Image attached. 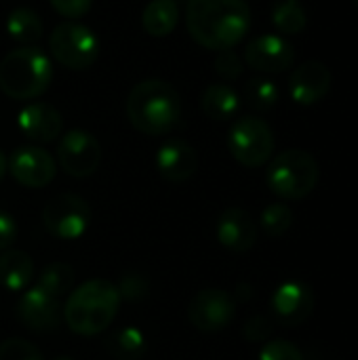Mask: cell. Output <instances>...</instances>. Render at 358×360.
<instances>
[{
	"instance_id": "cell-29",
	"label": "cell",
	"mask_w": 358,
	"mask_h": 360,
	"mask_svg": "<svg viewBox=\"0 0 358 360\" xmlns=\"http://www.w3.org/2000/svg\"><path fill=\"white\" fill-rule=\"evenodd\" d=\"M0 360H42V354L30 342L13 338L0 344Z\"/></svg>"
},
{
	"instance_id": "cell-27",
	"label": "cell",
	"mask_w": 358,
	"mask_h": 360,
	"mask_svg": "<svg viewBox=\"0 0 358 360\" xmlns=\"http://www.w3.org/2000/svg\"><path fill=\"white\" fill-rule=\"evenodd\" d=\"M293 224V211L283 205V202H274V205H268L264 211H262V217H260V226L262 230L268 234V236H283L289 232Z\"/></svg>"
},
{
	"instance_id": "cell-10",
	"label": "cell",
	"mask_w": 358,
	"mask_h": 360,
	"mask_svg": "<svg viewBox=\"0 0 358 360\" xmlns=\"http://www.w3.org/2000/svg\"><path fill=\"white\" fill-rule=\"evenodd\" d=\"M101 156L103 152L99 141L82 129L68 131L57 146V158L61 169L76 179L91 177L101 165Z\"/></svg>"
},
{
	"instance_id": "cell-22",
	"label": "cell",
	"mask_w": 358,
	"mask_h": 360,
	"mask_svg": "<svg viewBox=\"0 0 358 360\" xmlns=\"http://www.w3.org/2000/svg\"><path fill=\"white\" fill-rule=\"evenodd\" d=\"M106 352L114 360H141L148 352V340L137 327H124L108 335Z\"/></svg>"
},
{
	"instance_id": "cell-12",
	"label": "cell",
	"mask_w": 358,
	"mask_h": 360,
	"mask_svg": "<svg viewBox=\"0 0 358 360\" xmlns=\"http://www.w3.org/2000/svg\"><path fill=\"white\" fill-rule=\"evenodd\" d=\"M245 61L257 72L281 74L295 63V49L287 38L279 34H264L247 44Z\"/></svg>"
},
{
	"instance_id": "cell-9",
	"label": "cell",
	"mask_w": 358,
	"mask_h": 360,
	"mask_svg": "<svg viewBox=\"0 0 358 360\" xmlns=\"http://www.w3.org/2000/svg\"><path fill=\"white\" fill-rule=\"evenodd\" d=\"M236 314V300L224 289L198 291L188 304V321L194 329L217 333L230 327Z\"/></svg>"
},
{
	"instance_id": "cell-25",
	"label": "cell",
	"mask_w": 358,
	"mask_h": 360,
	"mask_svg": "<svg viewBox=\"0 0 358 360\" xmlns=\"http://www.w3.org/2000/svg\"><path fill=\"white\" fill-rule=\"evenodd\" d=\"M36 287L42 289L44 293L57 297V300L63 297L65 293H72V287H74V270H72V266L63 264V262L49 264L40 272Z\"/></svg>"
},
{
	"instance_id": "cell-20",
	"label": "cell",
	"mask_w": 358,
	"mask_h": 360,
	"mask_svg": "<svg viewBox=\"0 0 358 360\" xmlns=\"http://www.w3.org/2000/svg\"><path fill=\"white\" fill-rule=\"evenodd\" d=\"M238 108H241V97L226 82H213L200 95V110L211 120H219V122L230 120L236 116Z\"/></svg>"
},
{
	"instance_id": "cell-2",
	"label": "cell",
	"mask_w": 358,
	"mask_h": 360,
	"mask_svg": "<svg viewBox=\"0 0 358 360\" xmlns=\"http://www.w3.org/2000/svg\"><path fill=\"white\" fill-rule=\"evenodd\" d=\"M127 116L143 135H167L181 118V97L175 86L160 78L141 80L127 97Z\"/></svg>"
},
{
	"instance_id": "cell-33",
	"label": "cell",
	"mask_w": 358,
	"mask_h": 360,
	"mask_svg": "<svg viewBox=\"0 0 358 360\" xmlns=\"http://www.w3.org/2000/svg\"><path fill=\"white\" fill-rule=\"evenodd\" d=\"M146 281L141 276H135V274H129L122 278L120 287H118V293H120V300L127 297V300H137L146 293Z\"/></svg>"
},
{
	"instance_id": "cell-14",
	"label": "cell",
	"mask_w": 358,
	"mask_h": 360,
	"mask_svg": "<svg viewBox=\"0 0 358 360\" xmlns=\"http://www.w3.org/2000/svg\"><path fill=\"white\" fill-rule=\"evenodd\" d=\"M17 316L25 329L36 333H49L59 327L63 310L57 297L44 293L38 287H32L21 293L17 304Z\"/></svg>"
},
{
	"instance_id": "cell-4",
	"label": "cell",
	"mask_w": 358,
	"mask_h": 360,
	"mask_svg": "<svg viewBox=\"0 0 358 360\" xmlns=\"http://www.w3.org/2000/svg\"><path fill=\"white\" fill-rule=\"evenodd\" d=\"M53 82V61L38 46L11 51L0 63V91L19 101H30L46 93Z\"/></svg>"
},
{
	"instance_id": "cell-11",
	"label": "cell",
	"mask_w": 358,
	"mask_h": 360,
	"mask_svg": "<svg viewBox=\"0 0 358 360\" xmlns=\"http://www.w3.org/2000/svg\"><path fill=\"white\" fill-rule=\"evenodd\" d=\"M317 306L314 291L304 281H285L276 287L270 300V308L276 321L285 327H298L306 323Z\"/></svg>"
},
{
	"instance_id": "cell-15",
	"label": "cell",
	"mask_w": 358,
	"mask_h": 360,
	"mask_svg": "<svg viewBox=\"0 0 358 360\" xmlns=\"http://www.w3.org/2000/svg\"><path fill=\"white\" fill-rule=\"evenodd\" d=\"M333 74L323 61H306L298 65L289 78L291 99L300 105H314L331 91Z\"/></svg>"
},
{
	"instance_id": "cell-7",
	"label": "cell",
	"mask_w": 358,
	"mask_h": 360,
	"mask_svg": "<svg viewBox=\"0 0 358 360\" xmlns=\"http://www.w3.org/2000/svg\"><path fill=\"white\" fill-rule=\"evenodd\" d=\"M274 133L270 124L257 116L238 118L228 133V150L236 162L249 169L264 167L274 154Z\"/></svg>"
},
{
	"instance_id": "cell-37",
	"label": "cell",
	"mask_w": 358,
	"mask_h": 360,
	"mask_svg": "<svg viewBox=\"0 0 358 360\" xmlns=\"http://www.w3.org/2000/svg\"><path fill=\"white\" fill-rule=\"evenodd\" d=\"M352 2H354V6H357V8H358V0H352Z\"/></svg>"
},
{
	"instance_id": "cell-26",
	"label": "cell",
	"mask_w": 358,
	"mask_h": 360,
	"mask_svg": "<svg viewBox=\"0 0 358 360\" xmlns=\"http://www.w3.org/2000/svg\"><path fill=\"white\" fill-rule=\"evenodd\" d=\"M245 97L255 110H272L279 103V86L270 78H251L245 84Z\"/></svg>"
},
{
	"instance_id": "cell-23",
	"label": "cell",
	"mask_w": 358,
	"mask_h": 360,
	"mask_svg": "<svg viewBox=\"0 0 358 360\" xmlns=\"http://www.w3.org/2000/svg\"><path fill=\"white\" fill-rule=\"evenodd\" d=\"M4 25H6L8 36L15 42H21L25 46H30L32 42H38L42 38V21H40L38 13L27 6L13 8L8 13Z\"/></svg>"
},
{
	"instance_id": "cell-32",
	"label": "cell",
	"mask_w": 358,
	"mask_h": 360,
	"mask_svg": "<svg viewBox=\"0 0 358 360\" xmlns=\"http://www.w3.org/2000/svg\"><path fill=\"white\" fill-rule=\"evenodd\" d=\"M243 333H245V338H247L249 342H266L268 335L272 333V323H270L266 316H253V319L245 325Z\"/></svg>"
},
{
	"instance_id": "cell-28",
	"label": "cell",
	"mask_w": 358,
	"mask_h": 360,
	"mask_svg": "<svg viewBox=\"0 0 358 360\" xmlns=\"http://www.w3.org/2000/svg\"><path fill=\"white\" fill-rule=\"evenodd\" d=\"M257 360H304V354L287 340H272L262 346Z\"/></svg>"
},
{
	"instance_id": "cell-6",
	"label": "cell",
	"mask_w": 358,
	"mask_h": 360,
	"mask_svg": "<svg viewBox=\"0 0 358 360\" xmlns=\"http://www.w3.org/2000/svg\"><path fill=\"white\" fill-rule=\"evenodd\" d=\"M49 49L55 61L65 65L68 70H89L101 51L97 34L76 21L55 25L53 34L49 36Z\"/></svg>"
},
{
	"instance_id": "cell-17",
	"label": "cell",
	"mask_w": 358,
	"mask_h": 360,
	"mask_svg": "<svg viewBox=\"0 0 358 360\" xmlns=\"http://www.w3.org/2000/svg\"><path fill=\"white\" fill-rule=\"evenodd\" d=\"M156 169L158 173L171 184H184L194 177L198 169V154L196 150L184 139L165 141L156 152Z\"/></svg>"
},
{
	"instance_id": "cell-16",
	"label": "cell",
	"mask_w": 358,
	"mask_h": 360,
	"mask_svg": "<svg viewBox=\"0 0 358 360\" xmlns=\"http://www.w3.org/2000/svg\"><path fill=\"white\" fill-rule=\"evenodd\" d=\"M17 127L30 141L49 143L61 135L63 118L57 108L42 101H34L21 108V112L17 114Z\"/></svg>"
},
{
	"instance_id": "cell-13",
	"label": "cell",
	"mask_w": 358,
	"mask_h": 360,
	"mask_svg": "<svg viewBox=\"0 0 358 360\" xmlns=\"http://www.w3.org/2000/svg\"><path fill=\"white\" fill-rule=\"evenodd\" d=\"M8 171L23 188H46L55 179V160L38 146H21L8 158Z\"/></svg>"
},
{
	"instance_id": "cell-31",
	"label": "cell",
	"mask_w": 358,
	"mask_h": 360,
	"mask_svg": "<svg viewBox=\"0 0 358 360\" xmlns=\"http://www.w3.org/2000/svg\"><path fill=\"white\" fill-rule=\"evenodd\" d=\"M53 8L65 19H80L91 11L93 0H51Z\"/></svg>"
},
{
	"instance_id": "cell-1",
	"label": "cell",
	"mask_w": 358,
	"mask_h": 360,
	"mask_svg": "<svg viewBox=\"0 0 358 360\" xmlns=\"http://www.w3.org/2000/svg\"><path fill=\"white\" fill-rule=\"evenodd\" d=\"M188 34L205 49L236 46L251 27V8L245 0H188Z\"/></svg>"
},
{
	"instance_id": "cell-19",
	"label": "cell",
	"mask_w": 358,
	"mask_h": 360,
	"mask_svg": "<svg viewBox=\"0 0 358 360\" xmlns=\"http://www.w3.org/2000/svg\"><path fill=\"white\" fill-rule=\"evenodd\" d=\"M34 281V262L25 251H4L0 255V285L11 293H23Z\"/></svg>"
},
{
	"instance_id": "cell-5",
	"label": "cell",
	"mask_w": 358,
	"mask_h": 360,
	"mask_svg": "<svg viewBox=\"0 0 358 360\" xmlns=\"http://www.w3.org/2000/svg\"><path fill=\"white\" fill-rule=\"evenodd\" d=\"M321 179V167L317 158L300 148L281 152L266 171L268 188L285 200H302L314 192Z\"/></svg>"
},
{
	"instance_id": "cell-24",
	"label": "cell",
	"mask_w": 358,
	"mask_h": 360,
	"mask_svg": "<svg viewBox=\"0 0 358 360\" xmlns=\"http://www.w3.org/2000/svg\"><path fill=\"white\" fill-rule=\"evenodd\" d=\"M272 23L281 34L295 36L302 34L308 25L306 8L300 0H281L272 8Z\"/></svg>"
},
{
	"instance_id": "cell-34",
	"label": "cell",
	"mask_w": 358,
	"mask_h": 360,
	"mask_svg": "<svg viewBox=\"0 0 358 360\" xmlns=\"http://www.w3.org/2000/svg\"><path fill=\"white\" fill-rule=\"evenodd\" d=\"M15 238H17V224H15V219L8 213L0 211V251L8 249L15 243Z\"/></svg>"
},
{
	"instance_id": "cell-18",
	"label": "cell",
	"mask_w": 358,
	"mask_h": 360,
	"mask_svg": "<svg viewBox=\"0 0 358 360\" xmlns=\"http://www.w3.org/2000/svg\"><path fill=\"white\" fill-rule=\"evenodd\" d=\"M215 234L222 247L234 253H247L253 249L257 240V226H255V219L245 209L230 207L219 215Z\"/></svg>"
},
{
	"instance_id": "cell-35",
	"label": "cell",
	"mask_w": 358,
	"mask_h": 360,
	"mask_svg": "<svg viewBox=\"0 0 358 360\" xmlns=\"http://www.w3.org/2000/svg\"><path fill=\"white\" fill-rule=\"evenodd\" d=\"M6 169H8V162H6V156L0 152V179L4 177V173H6Z\"/></svg>"
},
{
	"instance_id": "cell-3",
	"label": "cell",
	"mask_w": 358,
	"mask_h": 360,
	"mask_svg": "<svg viewBox=\"0 0 358 360\" xmlns=\"http://www.w3.org/2000/svg\"><path fill=\"white\" fill-rule=\"evenodd\" d=\"M118 308V287L110 281L93 278L70 293V300L63 306V319L74 333L91 338L103 333L112 325Z\"/></svg>"
},
{
	"instance_id": "cell-8",
	"label": "cell",
	"mask_w": 358,
	"mask_h": 360,
	"mask_svg": "<svg viewBox=\"0 0 358 360\" xmlns=\"http://www.w3.org/2000/svg\"><path fill=\"white\" fill-rule=\"evenodd\" d=\"M42 224L51 236L59 240H76L91 224V209L87 200L76 194H57L44 205Z\"/></svg>"
},
{
	"instance_id": "cell-30",
	"label": "cell",
	"mask_w": 358,
	"mask_h": 360,
	"mask_svg": "<svg viewBox=\"0 0 358 360\" xmlns=\"http://www.w3.org/2000/svg\"><path fill=\"white\" fill-rule=\"evenodd\" d=\"M215 72L226 80H236L243 74V61L232 49L219 51L215 57Z\"/></svg>"
},
{
	"instance_id": "cell-21",
	"label": "cell",
	"mask_w": 358,
	"mask_h": 360,
	"mask_svg": "<svg viewBox=\"0 0 358 360\" xmlns=\"http://www.w3.org/2000/svg\"><path fill=\"white\" fill-rule=\"evenodd\" d=\"M177 21L179 8L175 0H152L141 13V25L154 38L169 36L177 27Z\"/></svg>"
},
{
	"instance_id": "cell-36",
	"label": "cell",
	"mask_w": 358,
	"mask_h": 360,
	"mask_svg": "<svg viewBox=\"0 0 358 360\" xmlns=\"http://www.w3.org/2000/svg\"><path fill=\"white\" fill-rule=\"evenodd\" d=\"M55 360H74V359H68V356H61V359H55Z\"/></svg>"
}]
</instances>
